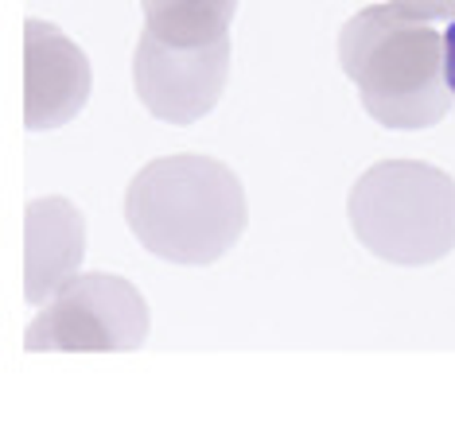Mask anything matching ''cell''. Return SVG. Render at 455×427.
Here are the masks:
<instances>
[{
	"instance_id": "7a4b0ae2",
	"label": "cell",
	"mask_w": 455,
	"mask_h": 427,
	"mask_svg": "<svg viewBox=\"0 0 455 427\" xmlns=\"http://www.w3.org/2000/svg\"><path fill=\"white\" fill-rule=\"evenodd\" d=\"M125 222L168 265H214L245 229L242 179L211 155H164L132 175Z\"/></svg>"
},
{
	"instance_id": "6da1fadb",
	"label": "cell",
	"mask_w": 455,
	"mask_h": 427,
	"mask_svg": "<svg viewBox=\"0 0 455 427\" xmlns=\"http://www.w3.org/2000/svg\"><path fill=\"white\" fill-rule=\"evenodd\" d=\"M339 62L358 86L362 109L386 129H432L455 101L443 36L401 4H370L350 16L339 36Z\"/></svg>"
},
{
	"instance_id": "277c9868",
	"label": "cell",
	"mask_w": 455,
	"mask_h": 427,
	"mask_svg": "<svg viewBox=\"0 0 455 427\" xmlns=\"http://www.w3.org/2000/svg\"><path fill=\"white\" fill-rule=\"evenodd\" d=\"M148 304L129 280L90 273L67 280L28 327V350H137L148 338Z\"/></svg>"
},
{
	"instance_id": "8992f818",
	"label": "cell",
	"mask_w": 455,
	"mask_h": 427,
	"mask_svg": "<svg viewBox=\"0 0 455 427\" xmlns=\"http://www.w3.org/2000/svg\"><path fill=\"white\" fill-rule=\"evenodd\" d=\"M90 101V59L47 20L24 24V124L47 132L75 121Z\"/></svg>"
},
{
	"instance_id": "3957f363",
	"label": "cell",
	"mask_w": 455,
	"mask_h": 427,
	"mask_svg": "<svg viewBox=\"0 0 455 427\" xmlns=\"http://www.w3.org/2000/svg\"><path fill=\"white\" fill-rule=\"evenodd\" d=\"M347 217L386 265H436L455 249V179L420 160L374 163L350 186Z\"/></svg>"
},
{
	"instance_id": "ba28073f",
	"label": "cell",
	"mask_w": 455,
	"mask_h": 427,
	"mask_svg": "<svg viewBox=\"0 0 455 427\" xmlns=\"http://www.w3.org/2000/svg\"><path fill=\"white\" fill-rule=\"evenodd\" d=\"M144 28L172 47H203L230 36L237 0H140Z\"/></svg>"
},
{
	"instance_id": "9c48e42d",
	"label": "cell",
	"mask_w": 455,
	"mask_h": 427,
	"mask_svg": "<svg viewBox=\"0 0 455 427\" xmlns=\"http://www.w3.org/2000/svg\"><path fill=\"white\" fill-rule=\"evenodd\" d=\"M417 20H455V0H393Z\"/></svg>"
},
{
	"instance_id": "5b68a950",
	"label": "cell",
	"mask_w": 455,
	"mask_h": 427,
	"mask_svg": "<svg viewBox=\"0 0 455 427\" xmlns=\"http://www.w3.org/2000/svg\"><path fill=\"white\" fill-rule=\"evenodd\" d=\"M230 78V36L203 47H172L148 28L132 55V86L140 106L164 124H195L222 101Z\"/></svg>"
},
{
	"instance_id": "52a82bcc",
	"label": "cell",
	"mask_w": 455,
	"mask_h": 427,
	"mask_svg": "<svg viewBox=\"0 0 455 427\" xmlns=\"http://www.w3.org/2000/svg\"><path fill=\"white\" fill-rule=\"evenodd\" d=\"M86 253V222L70 199H36L28 202V268L24 299L47 304L67 280L78 276Z\"/></svg>"
},
{
	"instance_id": "30bf717a",
	"label": "cell",
	"mask_w": 455,
	"mask_h": 427,
	"mask_svg": "<svg viewBox=\"0 0 455 427\" xmlns=\"http://www.w3.org/2000/svg\"><path fill=\"white\" fill-rule=\"evenodd\" d=\"M443 59H448V86L455 93V20L448 24V31H443Z\"/></svg>"
}]
</instances>
